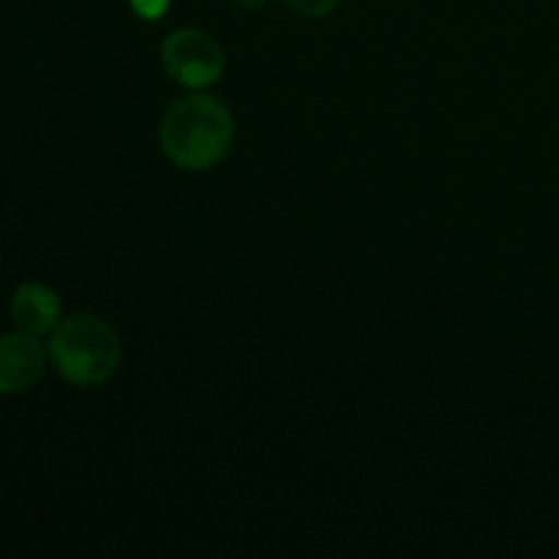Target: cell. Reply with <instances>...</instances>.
<instances>
[{
    "instance_id": "obj_1",
    "label": "cell",
    "mask_w": 559,
    "mask_h": 559,
    "mask_svg": "<svg viewBox=\"0 0 559 559\" xmlns=\"http://www.w3.org/2000/svg\"><path fill=\"white\" fill-rule=\"evenodd\" d=\"M235 136V120L227 104L207 93L178 98L158 126L162 151L186 173H205L227 156Z\"/></svg>"
},
{
    "instance_id": "obj_2",
    "label": "cell",
    "mask_w": 559,
    "mask_h": 559,
    "mask_svg": "<svg viewBox=\"0 0 559 559\" xmlns=\"http://www.w3.org/2000/svg\"><path fill=\"white\" fill-rule=\"evenodd\" d=\"M49 358L69 385L98 388L115 377L123 347L107 320L96 314H74L60 320L52 331Z\"/></svg>"
},
{
    "instance_id": "obj_7",
    "label": "cell",
    "mask_w": 559,
    "mask_h": 559,
    "mask_svg": "<svg viewBox=\"0 0 559 559\" xmlns=\"http://www.w3.org/2000/svg\"><path fill=\"white\" fill-rule=\"evenodd\" d=\"M131 9H134L142 20H162L164 11L169 9V0H131Z\"/></svg>"
},
{
    "instance_id": "obj_3",
    "label": "cell",
    "mask_w": 559,
    "mask_h": 559,
    "mask_svg": "<svg viewBox=\"0 0 559 559\" xmlns=\"http://www.w3.org/2000/svg\"><path fill=\"white\" fill-rule=\"evenodd\" d=\"M162 63L175 82L191 91H202L222 80L224 49L211 33L200 27H180L164 41Z\"/></svg>"
},
{
    "instance_id": "obj_8",
    "label": "cell",
    "mask_w": 559,
    "mask_h": 559,
    "mask_svg": "<svg viewBox=\"0 0 559 559\" xmlns=\"http://www.w3.org/2000/svg\"><path fill=\"white\" fill-rule=\"evenodd\" d=\"M235 3H240V5H243V9H254V5L265 3V0H235Z\"/></svg>"
},
{
    "instance_id": "obj_6",
    "label": "cell",
    "mask_w": 559,
    "mask_h": 559,
    "mask_svg": "<svg viewBox=\"0 0 559 559\" xmlns=\"http://www.w3.org/2000/svg\"><path fill=\"white\" fill-rule=\"evenodd\" d=\"M287 5L293 11H298V14L320 20V16H328L333 9H336L338 0H287Z\"/></svg>"
},
{
    "instance_id": "obj_5",
    "label": "cell",
    "mask_w": 559,
    "mask_h": 559,
    "mask_svg": "<svg viewBox=\"0 0 559 559\" xmlns=\"http://www.w3.org/2000/svg\"><path fill=\"white\" fill-rule=\"evenodd\" d=\"M11 317L20 331L44 336L60 325V300L47 284L25 282L11 295Z\"/></svg>"
},
{
    "instance_id": "obj_4",
    "label": "cell",
    "mask_w": 559,
    "mask_h": 559,
    "mask_svg": "<svg viewBox=\"0 0 559 559\" xmlns=\"http://www.w3.org/2000/svg\"><path fill=\"white\" fill-rule=\"evenodd\" d=\"M47 364L41 342L33 333H5L0 336V393H22L38 382Z\"/></svg>"
}]
</instances>
